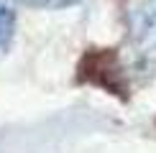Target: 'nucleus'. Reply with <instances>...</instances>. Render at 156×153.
I'll list each match as a JSON object with an SVG mask.
<instances>
[{
	"label": "nucleus",
	"instance_id": "f257e3e1",
	"mask_svg": "<svg viewBox=\"0 0 156 153\" xmlns=\"http://www.w3.org/2000/svg\"><path fill=\"white\" fill-rule=\"evenodd\" d=\"M128 31L136 49L148 59H156V0H131Z\"/></svg>",
	"mask_w": 156,
	"mask_h": 153
},
{
	"label": "nucleus",
	"instance_id": "f03ea898",
	"mask_svg": "<svg viewBox=\"0 0 156 153\" xmlns=\"http://www.w3.org/2000/svg\"><path fill=\"white\" fill-rule=\"evenodd\" d=\"M13 31H16V10H13V0H0V54L10 46Z\"/></svg>",
	"mask_w": 156,
	"mask_h": 153
},
{
	"label": "nucleus",
	"instance_id": "7ed1b4c3",
	"mask_svg": "<svg viewBox=\"0 0 156 153\" xmlns=\"http://www.w3.org/2000/svg\"><path fill=\"white\" fill-rule=\"evenodd\" d=\"M21 3L34 8H67V5H74L77 0H21Z\"/></svg>",
	"mask_w": 156,
	"mask_h": 153
}]
</instances>
